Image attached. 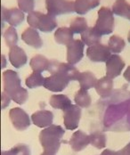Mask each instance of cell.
Listing matches in <instances>:
<instances>
[{
  "label": "cell",
  "mask_w": 130,
  "mask_h": 155,
  "mask_svg": "<svg viewBox=\"0 0 130 155\" xmlns=\"http://www.w3.org/2000/svg\"><path fill=\"white\" fill-rule=\"evenodd\" d=\"M21 39L28 46L38 49L43 46V41L39 36V33L34 28H27L21 34Z\"/></svg>",
  "instance_id": "18"
},
{
  "label": "cell",
  "mask_w": 130,
  "mask_h": 155,
  "mask_svg": "<svg viewBox=\"0 0 130 155\" xmlns=\"http://www.w3.org/2000/svg\"><path fill=\"white\" fill-rule=\"evenodd\" d=\"M126 19H128V20L130 21V9L129 11H128V15H127V16H126Z\"/></svg>",
  "instance_id": "40"
},
{
  "label": "cell",
  "mask_w": 130,
  "mask_h": 155,
  "mask_svg": "<svg viewBox=\"0 0 130 155\" xmlns=\"http://www.w3.org/2000/svg\"><path fill=\"white\" fill-rule=\"evenodd\" d=\"M74 152H80L90 143V137L81 130L76 131L68 142Z\"/></svg>",
  "instance_id": "15"
},
{
  "label": "cell",
  "mask_w": 130,
  "mask_h": 155,
  "mask_svg": "<svg viewBox=\"0 0 130 155\" xmlns=\"http://www.w3.org/2000/svg\"><path fill=\"white\" fill-rule=\"evenodd\" d=\"M124 78L130 82V66H128V68H127V70L125 71V72H124Z\"/></svg>",
  "instance_id": "38"
},
{
  "label": "cell",
  "mask_w": 130,
  "mask_h": 155,
  "mask_svg": "<svg viewBox=\"0 0 130 155\" xmlns=\"http://www.w3.org/2000/svg\"><path fill=\"white\" fill-rule=\"evenodd\" d=\"M81 118V108L76 105H70L63 110V122L66 129L74 130L78 128Z\"/></svg>",
  "instance_id": "10"
},
{
  "label": "cell",
  "mask_w": 130,
  "mask_h": 155,
  "mask_svg": "<svg viewBox=\"0 0 130 155\" xmlns=\"http://www.w3.org/2000/svg\"><path fill=\"white\" fill-rule=\"evenodd\" d=\"M102 38V35H100L94 27H88L81 34V40L83 43L88 47L99 44Z\"/></svg>",
  "instance_id": "22"
},
{
  "label": "cell",
  "mask_w": 130,
  "mask_h": 155,
  "mask_svg": "<svg viewBox=\"0 0 130 155\" xmlns=\"http://www.w3.org/2000/svg\"><path fill=\"white\" fill-rule=\"evenodd\" d=\"M74 33L70 28L61 27L58 28L54 33V40L57 44L68 46L73 40Z\"/></svg>",
  "instance_id": "21"
},
{
  "label": "cell",
  "mask_w": 130,
  "mask_h": 155,
  "mask_svg": "<svg viewBox=\"0 0 130 155\" xmlns=\"http://www.w3.org/2000/svg\"><path fill=\"white\" fill-rule=\"evenodd\" d=\"M111 55V50L109 47L100 43L88 47L86 50V56L90 61L94 62H106Z\"/></svg>",
  "instance_id": "11"
},
{
  "label": "cell",
  "mask_w": 130,
  "mask_h": 155,
  "mask_svg": "<svg viewBox=\"0 0 130 155\" xmlns=\"http://www.w3.org/2000/svg\"><path fill=\"white\" fill-rule=\"evenodd\" d=\"M100 5V0H75L74 11L79 15H86Z\"/></svg>",
  "instance_id": "20"
},
{
  "label": "cell",
  "mask_w": 130,
  "mask_h": 155,
  "mask_svg": "<svg viewBox=\"0 0 130 155\" xmlns=\"http://www.w3.org/2000/svg\"><path fill=\"white\" fill-rule=\"evenodd\" d=\"M9 118L14 127L18 131L26 130L31 124L30 116L26 113L25 110L19 107L10 110Z\"/></svg>",
  "instance_id": "8"
},
{
  "label": "cell",
  "mask_w": 130,
  "mask_h": 155,
  "mask_svg": "<svg viewBox=\"0 0 130 155\" xmlns=\"http://www.w3.org/2000/svg\"><path fill=\"white\" fill-rule=\"evenodd\" d=\"M1 62H2V65H1V68H5V55H1Z\"/></svg>",
  "instance_id": "39"
},
{
  "label": "cell",
  "mask_w": 130,
  "mask_h": 155,
  "mask_svg": "<svg viewBox=\"0 0 130 155\" xmlns=\"http://www.w3.org/2000/svg\"><path fill=\"white\" fill-rule=\"evenodd\" d=\"M49 64H50V61L42 54H36L31 58L30 62V66L32 69L33 71L40 72V73L48 70Z\"/></svg>",
  "instance_id": "23"
},
{
  "label": "cell",
  "mask_w": 130,
  "mask_h": 155,
  "mask_svg": "<svg viewBox=\"0 0 130 155\" xmlns=\"http://www.w3.org/2000/svg\"><path fill=\"white\" fill-rule=\"evenodd\" d=\"M78 81L80 82V86L81 89L88 90L96 87L97 78L93 72L84 71V72H80Z\"/></svg>",
  "instance_id": "24"
},
{
  "label": "cell",
  "mask_w": 130,
  "mask_h": 155,
  "mask_svg": "<svg viewBox=\"0 0 130 155\" xmlns=\"http://www.w3.org/2000/svg\"><path fill=\"white\" fill-rule=\"evenodd\" d=\"M33 124L38 127H47L53 125L54 113L47 110H40L31 115Z\"/></svg>",
  "instance_id": "16"
},
{
  "label": "cell",
  "mask_w": 130,
  "mask_h": 155,
  "mask_svg": "<svg viewBox=\"0 0 130 155\" xmlns=\"http://www.w3.org/2000/svg\"><path fill=\"white\" fill-rule=\"evenodd\" d=\"M9 61L15 68L20 69L26 64L27 54L22 48L15 46L9 50Z\"/></svg>",
  "instance_id": "17"
},
{
  "label": "cell",
  "mask_w": 130,
  "mask_h": 155,
  "mask_svg": "<svg viewBox=\"0 0 130 155\" xmlns=\"http://www.w3.org/2000/svg\"><path fill=\"white\" fill-rule=\"evenodd\" d=\"M27 21L31 28L37 29L42 32H51L57 27L55 16L41 12L33 11L30 13L27 17Z\"/></svg>",
  "instance_id": "4"
},
{
  "label": "cell",
  "mask_w": 130,
  "mask_h": 155,
  "mask_svg": "<svg viewBox=\"0 0 130 155\" xmlns=\"http://www.w3.org/2000/svg\"><path fill=\"white\" fill-rule=\"evenodd\" d=\"M95 87L101 98L105 99L111 96L113 92V80L112 78L105 76L98 79Z\"/></svg>",
  "instance_id": "19"
},
{
  "label": "cell",
  "mask_w": 130,
  "mask_h": 155,
  "mask_svg": "<svg viewBox=\"0 0 130 155\" xmlns=\"http://www.w3.org/2000/svg\"><path fill=\"white\" fill-rule=\"evenodd\" d=\"M74 101H75L76 104L78 106H80V108H88L92 103L91 96L88 94L87 90L81 89V88L75 94Z\"/></svg>",
  "instance_id": "26"
},
{
  "label": "cell",
  "mask_w": 130,
  "mask_h": 155,
  "mask_svg": "<svg viewBox=\"0 0 130 155\" xmlns=\"http://www.w3.org/2000/svg\"><path fill=\"white\" fill-rule=\"evenodd\" d=\"M41 155H55V154H52V153H46V152H44L43 153H41Z\"/></svg>",
  "instance_id": "41"
},
{
  "label": "cell",
  "mask_w": 130,
  "mask_h": 155,
  "mask_svg": "<svg viewBox=\"0 0 130 155\" xmlns=\"http://www.w3.org/2000/svg\"><path fill=\"white\" fill-rule=\"evenodd\" d=\"M90 144L97 149H103L106 146V136L99 131L93 132L90 136Z\"/></svg>",
  "instance_id": "30"
},
{
  "label": "cell",
  "mask_w": 130,
  "mask_h": 155,
  "mask_svg": "<svg viewBox=\"0 0 130 155\" xmlns=\"http://www.w3.org/2000/svg\"><path fill=\"white\" fill-rule=\"evenodd\" d=\"M47 71L51 74H55V73H62L64 74L65 76L70 78V80H78L80 72L78 71L74 65L70 64V63H64V62H59L55 60L50 61L48 70Z\"/></svg>",
  "instance_id": "7"
},
{
  "label": "cell",
  "mask_w": 130,
  "mask_h": 155,
  "mask_svg": "<svg viewBox=\"0 0 130 155\" xmlns=\"http://www.w3.org/2000/svg\"><path fill=\"white\" fill-rule=\"evenodd\" d=\"M19 8L23 13H31L35 7V1L34 0H17Z\"/></svg>",
  "instance_id": "34"
},
{
  "label": "cell",
  "mask_w": 130,
  "mask_h": 155,
  "mask_svg": "<svg viewBox=\"0 0 130 155\" xmlns=\"http://www.w3.org/2000/svg\"><path fill=\"white\" fill-rule=\"evenodd\" d=\"M4 92L7 94L16 104H25L29 97L28 91L21 86V78L15 71L8 70L3 72Z\"/></svg>",
  "instance_id": "1"
},
{
  "label": "cell",
  "mask_w": 130,
  "mask_h": 155,
  "mask_svg": "<svg viewBox=\"0 0 130 155\" xmlns=\"http://www.w3.org/2000/svg\"><path fill=\"white\" fill-rule=\"evenodd\" d=\"M126 63L123 59L118 54H112L106 61V76L111 78H115L121 74Z\"/></svg>",
  "instance_id": "14"
},
{
  "label": "cell",
  "mask_w": 130,
  "mask_h": 155,
  "mask_svg": "<svg viewBox=\"0 0 130 155\" xmlns=\"http://www.w3.org/2000/svg\"><path fill=\"white\" fill-rule=\"evenodd\" d=\"M85 44L80 39H73L67 46V62L70 64H76L82 60L84 56Z\"/></svg>",
  "instance_id": "12"
},
{
  "label": "cell",
  "mask_w": 130,
  "mask_h": 155,
  "mask_svg": "<svg viewBox=\"0 0 130 155\" xmlns=\"http://www.w3.org/2000/svg\"><path fill=\"white\" fill-rule=\"evenodd\" d=\"M128 42L130 43V31L128 32Z\"/></svg>",
  "instance_id": "42"
},
{
  "label": "cell",
  "mask_w": 130,
  "mask_h": 155,
  "mask_svg": "<svg viewBox=\"0 0 130 155\" xmlns=\"http://www.w3.org/2000/svg\"><path fill=\"white\" fill-rule=\"evenodd\" d=\"M64 133V129L61 126L51 125L47 127H45L39 133V142L44 149V152L56 154L61 147Z\"/></svg>",
  "instance_id": "2"
},
{
  "label": "cell",
  "mask_w": 130,
  "mask_h": 155,
  "mask_svg": "<svg viewBox=\"0 0 130 155\" xmlns=\"http://www.w3.org/2000/svg\"><path fill=\"white\" fill-rule=\"evenodd\" d=\"M125 46H126V42L124 41V39L117 35L112 36L109 39L108 47L110 48L111 52L114 54L121 53L125 48Z\"/></svg>",
  "instance_id": "27"
},
{
  "label": "cell",
  "mask_w": 130,
  "mask_h": 155,
  "mask_svg": "<svg viewBox=\"0 0 130 155\" xmlns=\"http://www.w3.org/2000/svg\"><path fill=\"white\" fill-rule=\"evenodd\" d=\"M49 104L53 108L64 110L71 105V101L65 94H53L50 97Z\"/></svg>",
  "instance_id": "25"
},
{
  "label": "cell",
  "mask_w": 130,
  "mask_h": 155,
  "mask_svg": "<svg viewBox=\"0 0 130 155\" xmlns=\"http://www.w3.org/2000/svg\"><path fill=\"white\" fill-rule=\"evenodd\" d=\"M1 155H31V149L24 143H18L9 151L1 152Z\"/></svg>",
  "instance_id": "32"
},
{
  "label": "cell",
  "mask_w": 130,
  "mask_h": 155,
  "mask_svg": "<svg viewBox=\"0 0 130 155\" xmlns=\"http://www.w3.org/2000/svg\"><path fill=\"white\" fill-rule=\"evenodd\" d=\"M1 98H2V109L6 108L10 104L11 97L5 92H3L2 94H1Z\"/></svg>",
  "instance_id": "35"
},
{
  "label": "cell",
  "mask_w": 130,
  "mask_h": 155,
  "mask_svg": "<svg viewBox=\"0 0 130 155\" xmlns=\"http://www.w3.org/2000/svg\"><path fill=\"white\" fill-rule=\"evenodd\" d=\"M24 14L20 8L7 9L5 6H1V20L2 21H7L12 27H16L24 21Z\"/></svg>",
  "instance_id": "13"
},
{
  "label": "cell",
  "mask_w": 130,
  "mask_h": 155,
  "mask_svg": "<svg viewBox=\"0 0 130 155\" xmlns=\"http://www.w3.org/2000/svg\"><path fill=\"white\" fill-rule=\"evenodd\" d=\"M4 39H5V45L10 48L16 46L17 42H18V36H17L15 28L12 26L7 28L4 33Z\"/></svg>",
  "instance_id": "33"
},
{
  "label": "cell",
  "mask_w": 130,
  "mask_h": 155,
  "mask_svg": "<svg viewBox=\"0 0 130 155\" xmlns=\"http://www.w3.org/2000/svg\"><path fill=\"white\" fill-rule=\"evenodd\" d=\"M129 104L130 99H128L121 104L110 105L107 108L104 114V118H103L104 127H107V129H109V127H114L115 124L121 123V121L123 120L127 124Z\"/></svg>",
  "instance_id": "3"
},
{
  "label": "cell",
  "mask_w": 130,
  "mask_h": 155,
  "mask_svg": "<svg viewBox=\"0 0 130 155\" xmlns=\"http://www.w3.org/2000/svg\"><path fill=\"white\" fill-rule=\"evenodd\" d=\"M70 81V78L64 74L55 73L45 78L43 87L52 92H62L68 87Z\"/></svg>",
  "instance_id": "9"
},
{
  "label": "cell",
  "mask_w": 130,
  "mask_h": 155,
  "mask_svg": "<svg viewBox=\"0 0 130 155\" xmlns=\"http://www.w3.org/2000/svg\"><path fill=\"white\" fill-rule=\"evenodd\" d=\"M47 14L53 16L69 15L74 11V2L71 0H46Z\"/></svg>",
  "instance_id": "6"
},
{
  "label": "cell",
  "mask_w": 130,
  "mask_h": 155,
  "mask_svg": "<svg viewBox=\"0 0 130 155\" xmlns=\"http://www.w3.org/2000/svg\"><path fill=\"white\" fill-rule=\"evenodd\" d=\"M117 155H130V143H128L125 147L117 152Z\"/></svg>",
  "instance_id": "36"
},
{
  "label": "cell",
  "mask_w": 130,
  "mask_h": 155,
  "mask_svg": "<svg viewBox=\"0 0 130 155\" xmlns=\"http://www.w3.org/2000/svg\"><path fill=\"white\" fill-rule=\"evenodd\" d=\"M130 9V5L126 0H116L112 5L113 15L126 18Z\"/></svg>",
  "instance_id": "28"
},
{
  "label": "cell",
  "mask_w": 130,
  "mask_h": 155,
  "mask_svg": "<svg viewBox=\"0 0 130 155\" xmlns=\"http://www.w3.org/2000/svg\"><path fill=\"white\" fill-rule=\"evenodd\" d=\"M100 155H117V152H114L112 150L105 149Z\"/></svg>",
  "instance_id": "37"
},
{
  "label": "cell",
  "mask_w": 130,
  "mask_h": 155,
  "mask_svg": "<svg viewBox=\"0 0 130 155\" xmlns=\"http://www.w3.org/2000/svg\"><path fill=\"white\" fill-rule=\"evenodd\" d=\"M45 78L40 72L33 71L32 73L26 78V85L29 88H36L44 85Z\"/></svg>",
  "instance_id": "29"
},
{
  "label": "cell",
  "mask_w": 130,
  "mask_h": 155,
  "mask_svg": "<svg viewBox=\"0 0 130 155\" xmlns=\"http://www.w3.org/2000/svg\"><path fill=\"white\" fill-rule=\"evenodd\" d=\"M100 35H109L114 30V16L112 10L102 6L98 11V18L94 27Z\"/></svg>",
  "instance_id": "5"
},
{
  "label": "cell",
  "mask_w": 130,
  "mask_h": 155,
  "mask_svg": "<svg viewBox=\"0 0 130 155\" xmlns=\"http://www.w3.org/2000/svg\"><path fill=\"white\" fill-rule=\"evenodd\" d=\"M87 22L85 18L83 17H77L71 22L70 29L72 31L74 34H82L84 31L87 29Z\"/></svg>",
  "instance_id": "31"
}]
</instances>
